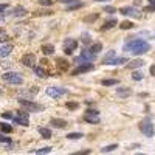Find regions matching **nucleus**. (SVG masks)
I'll return each mask as SVG.
<instances>
[{
  "label": "nucleus",
  "instance_id": "c85d7f7f",
  "mask_svg": "<svg viewBox=\"0 0 155 155\" xmlns=\"http://www.w3.org/2000/svg\"><path fill=\"white\" fill-rule=\"evenodd\" d=\"M101 84L106 85V87H110V85H116V84H118V81H116V79H102Z\"/></svg>",
  "mask_w": 155,
  "mask_h": 155
},
{
  "label": "nucleus",
  "instance_id": "58836bf2",
  "mask_svg": "<svg viewBox=\"0 0 155 155\" xmlns=\"http://www.w3.org/2000/svg\"><path fill=\"white\" fill-rule=\"evenodd\" d=\"M2 118L3 120H12V113L11 112H3L2 113Z\"/></svg>",
  "mask_w": 155,
  "mask_h": 155
},
{
  "label": "nucleus",
  "instance_id": "2eb2a0df",
  "mask_svg": "<svg viewBox=\"0 0 155 155\" xmlns=\"http://www.w3.org/2000/svg\"><path fill=\"white\" fill-rule=\"evenodd\" d=\"M144 61L143 59H135V61H130L127 64V68H130V70H134V68H140V67H143L144 65Z\"/></svg>",
  "mask_w": 155,
  "mask_h": 155
},
{
  "label": "nucleus",
  "instance_id": "f704fd0d",
  "mask_svg": "<svg viewBox=\"0 0 155 155\" xmlns=\"http://www.w3.org/2000/svg\"><path fill=\"white\" fill-rule=\"evenodd\" d=\"M98 17H99V14H92V16H87V17L84 19V22H95Z\"/></svg>",
  "mask_w": 155,
  "mask_h": 155
},
{
  "label": "nucleus",
  "instance_id": "1a4fd4ad",
  "mask_svg": "<svg viewBox=\"0 0 155 155\" xmlns=\"http://www.w3.org/2000/svg\"><path fill=\"white\" fill-rule=\"evenodd\" d=\"M25 67H34V62H36V56L33 53H27L22 56V61H20Z\"/></svg>",
  "mask_w": 155,
  "mask_h": 155
},
{
  "label": "nucleus",
  "instance_id": "4c0bfd02",
  "mask_svg": "<svg viewBox=\"0 0 155 155\" xmlns=\"http://www.w3.org/2000/svg\"><path fill=\"white\" fill-rule=\"evenodd\" d=\"M85 115H93V116H99V112H98L96 109H88V110L85 112Z\"/></svg>",
  "mask_w": 155,
  "mask_h": 155
},
{
  "label": "nucleus",
  "instance_id": "a878e982",
  "mask_svg": "<svg viewBox=\"0 0 155 155\" xmlns=\"http://www.w3.org/2000/svg\"><path fill=\"white\" fill-rule=\"evenodd\" d=\"M33 70H34V73H36L39 78H45V76H47V71H45L42 67H33Z\"/></svg>",
  "mask_w": 155,
  "mask_h": 155
},
{
  "label": "nucleus",
  "instance_id": "39448f33",
  "mask_svg": "<svg viewBox=\"0 0 155 155\" xmlns=\"http://www.w3.org/2000/svg\"><path fill=\"white\" fill-rule=\"evenodd\" d=\"M14 123L16 124H20V126H30V116H28V112L27 110H22L17 113V116L14 118Z\"/></svg>",
  "mask_w": 155,
  "mask_h": 155
},
{
  "label": "nucleus",
  "instance_id": "7c9ffc66",
  "mask_svg": "<svg viewBox=\"0 0 155 155\" xmlns=\"http://www.w3.org/2000/svg\"><path fill=\"white\" fill-rule=\"evenodd\" d=\"M132 79L134 81H141V79H143V73H141V71H134Z\"/></svg>",
  "mask_w": 155,
  "mask_h": 155
},
{
  "label": "nucleus",
  "instance_id": "8fccbe9b",
  "mask_svg": "<svg viewBox=\"0 0 155 155\" xmlns=\"http://www.w3.org/2000/svg\"><path fill=\"white\" fill-rule=\"evenodd\" d=\"M0 95H2V90H0Z\"/></svg>",
  "mask_w": 155,
  "mask_h": 155
},
{
  "label": "nucleus",
  "instance_id": "c756f323",
  "mask_svg": "<svg viewBox=\"0 0 155 155\" xmlns=\"http://www.w3.org/2000/svg\"><path fill=\"white\" fill-rule=\"evenodd\" d=\"M8 33L5 31V30H2V28H0V42H6L8 41Z\"/></svg>",
  "mask_w": 155,
  "mask_h": 155
},
{
  "label": "nucleus",
  "instance_id": "dca6fc26",
  "mask_svg": "<svg viewBox=\"0 0 155 155\" xmlns=\"http://www.w3.org/2000/svg\"><path fill=\"white\" fill-rule=\"evenodd\" d=\"M42 53L45 56H51L54 53V47L51 45V44H47V45H42Z\"/></svg>",
  "mask_w": 155,
  "mask_h": 155
},
{
  "label": "nucleus",
  "instance_id": "a19ab883",
  "mask_svg": "<svg viewBox=\"0 0 155 155\" xmlns=\"http://www.w3.org/2000/svg\"><path fill=\"white\" fill-rule=\"evenodd\" d=\"M58 62H59V67H61L62 70H65V68L68 67V64H65V61H62V59H58Z\"/></svg>",
  "mask_w": 155,
  "mask_h": 155
},
{
  "label": "nucleus",
  "instance_id": "a211bd4d",
  "mask_svg": "<svg viewBox=\"0 0 155 155\" xmlns=\"http://www.w3.org/2000/svg\"><path fill=\"white\" fill-rule=\"evenodd\" d=\"M115 25H118V22H116L115 19H110V20H107L104 25H102V27H101V30H102V31L110 30V28H113V27H115Z\"/></svg>",
  "mask_w": 155,
  "mask_h": 155
},
{
  "label": "nucleus",
  "instance_id": "09e8293b",
  "mask_svg": "<svg viewBox=\"0 0 155 155\" xmlns=\"http://www.w3.org/2000/svg\"><path fill=\"white\" fill-rule=\"evenodd\" d=\"M137 155H144V153H137Z\"/></svg>",
  "mask_w": 155,
  "mask_h": 155
},
{
  "label": "nucleus",
  "instance_id": "9d476101",
  "mask_svg": "<svg viewBox=\"0 0 155 155\" xmlns=\"http://www.w3.org/2000/svg\"><path fill=\"white\" fill-rule=\"evenodd\" d=\"M50 123H51V126L56 127V129H65L67 124H68L65 120H62V118H51Z\"/></svg>",
  "mask_w": 155,
  "mask_h": 155
},
{
  "label": "nucleus",
  "instance_id": "423d86ee",
  "mask_svg": "<svg viewBox=\"0 0 155 155\" xmlns=\"http://www.w3.org/2000/svg\"><path fill=\"white\" fill-rule=\"evenodd\" d=\"M120 12L123 16H129V17H135V19H140L141 14H140V11L134 6H123L120 8Z\"/></svg>",
  "mask_w": 155,
  "mask_h": 155
},
{
  "label": "nucleus",
  "instance_id": "ea45409f",
  "mask_svg": "<svg viewBox=\"0 0 155 155\" xmlns=\"http://www.w3.org/2000/svg\"><path fill=\"white\" fill-rule=\"evenodd\" d=\"M82 8V3H74V5H70L68 6V11H73V9H79Z\"/></svg>",
  "mask_w": 155,
  "mask_h": 155
},
{
  "label": "nucleus",
  "instance_id": "bb28decb",
  "mask_svg": "<svg viewBox=\"0 0 155 155\" xmlns=\"http://www.w3.org/2000/svg\"><path fill=\"white\" fill-rule=\"evenodd\" d=\"M90 50H92V51H93L95 54H98L99 51L102 50V44H101V42H96V44H93L92 47H90Z\"/></svg>",
  "mask_w": 155,
  "mask_h": 155
},
{
  "label": "nucleus",
  "instance_id": "5701e85b",
  "mask_svg": "<svg viewBox=\"0 0 155 155\" xmlns=\"http://www.w3.org/2000/svg\"><path fill=\"white\" fill-rule=\"evenodd\" d=\"M0 130H2L3 134H11L12 132V127L6 123H0Z\"/></svg>",
  "mask_w": 155,
  "mask_h": 155
},
{
  "label": "nucleus",
  "instance_id": "c03bdc74",
  "mask_svg": "<svg viewBox=\"0 0 155 155\" xmlns=\"http://www.w3.org/2000/svg\"><path fill=\"white\" fill-rule=\"evenodd\" d=\"M59 2H62V3H73V2H76V0H59Z\"/></svg>",
  "mask_w": 155,
  "mask_h": 155
},
{
  "label": "nucleus",
  "instance_id": "f257e3e1",
  "mask_svg": "<svg viewBox=\"0 0 155 155\" xmlns=\"http://www.w3.org/2000/svg\"><path fill=\"white\" fill-rule=\"evenodd\" d=\"M17 101H19V104L22 106V109L27 110V112H44L45 110V106L37 104V102H34V101L25 99V98H19Z\"/></svg>",
  "mask_w": 155,
  "mask_h": 155
},
{
  "label": "nucleus",
  "instance_id": "473e14b6",
  "mask_svg": "<svg viewBox=\"0 0 155 155\" xmlns=\"http://www.w3.org/2000/svg\"><path fill=\"white\" fill-rule=\"evenodd\" d=\"M90 153H92V150H90V149H84V150H79V152H73L70 155H90Z\"/></svg>",
  "mask_w": 155,
  "mask_h": 155
},
{
  "label": "nucleus",
  "instance_id": "412c9836",
  "mask_svg": "<svg viewBox=\"0 0 155 155\" xmlns=\"http://www.w3.org/2000/svg\"><path fill=\"white\" fill-rule=\"evenodd\" d=\"M126 62H129L126 58H115L109 65H123V64H126Z\"/></svg>",
  "mask_w": 155,
  "mask_h": 155
},
{
  "label": "nucleus",
  "instance_id": "2f4dec72",
  "mask_svg": "<svg viewBox=\"0 0 155 155\" xmlns=\"http://www.w3.org/2000/svg\"><path fill=\"white\" fill-rule=\"evenodd\" d=\"M65 107H67L68 110H76L78 107H79V104H78V102H67Z\"/></svg>",
  "mask_w": 155,
  "mask_h": 155
},
{
  "label": "nucleus",
  "instance_id": "f8f14e48",
  "mask_svg": "<svg viewBox=\"0 0 155 155\" xmlns=\"http://www.w3.org/2000/svg\"><path fill=\"white\" fill-rule=\"evenodd\" d=\"M81 56H82L87 62H93L95 58H96V54L93 53L92 50H82V51H81Z\"/></svg>",
  "mask_w": 155,
  "mask_h": 155
},
{
  "label": "nucleus",
  "instance_id": "e433bc0d",
  "mask_svg": "<svg viewBox=\"0 0 155 155\" xmlns=\"http://www.w3.org/2000/svg\"><path fill=\"white\" fill-rule=\"evenodd\" d=\"M118 9H116L115 6H104V12H109V14H113V12H116Z\"/></svg>",
  "mask_w": 155,
  "mask_h": 155
},
{
  "label": "nucleus",
  "instance_id": "6e6552de",
  "mask_svg": "<svg viewBox=\"0 0 155 155\" xmlns=\"http://www.w3.org/2000/svg\"><path fill=\"white\" fill-rule=\"evenodd\" d=\"M95 67H93V64L92 62H87V64H82V65H79L78 68L73 70V76H78V74H81V73H87V71H92Z\"/></svg>",
  "mask_w": 155,
  "mask_h": 155
},
{
  "label": "nucleus",
  "instance_id": "c9c22d12",
  "mask_svg": "<svg viewBox=\"0 0 155 155\" xmlns=\"http://www.w3.org/2000/svg\"><path fill=\"white\" fill-rule=\"evenodd\" d=\"M74 62L78 64V65H82V64H87V61H85L82 56H78V58H74Z\"/></svg>",
  "mask_w": 155,
  "mask_h": 155
},
{
  "label": "nucleus",
  "instance_id": "ddd939ff",
  "mask_svg": "<svg viewBox=\"0 0 155 155\" xmlns=\"http://www.w3.org/2000/svg\"><path fill=\"white\" fill-rule=\"evenodd\" d=\"M11 51H12V45L11 44H5L0 47V58H6L11 54Z\"/></svg>",
  "mask_w": 155,
  "mask_h": 155
},
{
  "label": "nucleus",
  "instance_id": "9b49d317",
  "mask_svg": "<svg viewBox=\"0 0 155 155\" xmlns=\"http://www.w3.org/2000/svg\"><path fill=\"white\" fill-rule=\"evenodd\" d=\"M116 95L124 99V98H127V96L132 95V88H130V87H118V88H116Z\"/></svg>",
  "mask_w": 155,
  "mask_h": 155
},
{
  "label": "nucleus",
  "instance_id": "37998d69",
  "mask_svg": "<svg viewBox=\"0 0 155 155\" xmlns=\"http://www.w3.org/2000/svg\"><path fill=\"white\" fill-rule=\"evenodd\" d=\"M6 9H8V3H0V12L6 11Z\"/></svg>",
  "mask_w": 155,
  "mask_h": 155
},
{
  "label": "nucleus",
  "instance_id": "49530a36",
  "mask_svg": "<svg viewBox=\"0 0 155 155\" xmlns=\"http://www.w3.org/2000/svg\"><path fill=\"white\" fill-rule=\"evenodd\" d=\"M149 3H150V6H153V8H155V0H149Z\"/></svg>",
  "mask_w": 155,
  "mask_h": 155
},
{
  "label": "nucleus",
  "instance_id": "f03ea898",
  "mask_svg": "<svg viewBox=\"0 0 155 155\" xmlns=\"http://www.w3.org/2000/svg\"><path fill=\"white\" fill-rule=\"evenodd\" d=\"M2 79L8 84H12V85H20L23 84V78L20 76V73L17 71H6L2 74Z\"/></svg>",
  "mask_w": 155,
  "mask_h": 155
},
{
  "label": "nucleus",
  "instance_id": "a18cd8bd",
  "mask_svg": "<svg viewBox=\"0 0 155 155\" xmlns=\"http://www.w3.org/2000/svg\"><path fill=\"white\" fill-rule=\"evenodd\" d=\"M150 74H153V76H155V65H152V67H150Z\"/></svg>",
  "mask_w": 155,
  "mask_h": 155
},
{
  "label": "nucleus",
  "instance_id": "7ed1b4c3",
  "mask_svg": "<svg viewBox=\"0 0 155 155\" xmlns=\"http://www.w3.org/2000/svg\"><path fill=\"white\" fill-rule=\"evenodd\" d=\"M140 130L143 132V135H144V137H147V138L153 137L155 129H153V124H152L150 118H144L143 121L140 123Z\"/></svg>",
  "mask_w": 155,
  "mask_h": 155
},
{
  "label": "nucleus",
  "instance_id": "aec40b11",
  "mask_svg": "<svg viewBox=\"0 0 155 155\" xmlns=\"http://www.w3.org/2000/svg\"><path fill=\"white\" fill-rule=\"evenodd\" d=\"M39 134H41L42 138H45V140L51 138V130H50V129H47V127H41V129H39Z\"/></svg>",
  "mask_w": 155,
  "mask_h": 155
},
{
  "label": "nucleus",
  "instance_id": "6ab92c4d",
  "mask_svg": "<svg viewBox=\"0 0 155 155\" xmlns=\"http://www.w3.org/2000/svg\"><path fill=\"white\" fill-rule=\"evenodd\" d=\"M135 27L134 25V22H130V20H123L121 23H120V28L121 30H132Z\"/></svg>",
  "mask_w": 155,
  "mask_h": 155
},
{
  "label": "nucleus",
  "instance_id": "79ce46f5",
  "mask_svg": "<svg viewBox=\"0 0 155 155\" xmlns=\"http://www.w3.org/2000/svg\"><path fill=\"white\" fill-rule=\"evenodd\" d=\"M39 3H41L42 6L45 5V6H51L53 5V2H51V0H39Z\"/></svg>",
  "mask_w": 155,
  "mask_h": 155
},
{
  "label": "nucleus",
  "instance_id": "20e7f679",
  "mask_svg": "<svg viewBox=\"0 0 155 155\" xmlns=\"http://www.w3.org/2000/svg\"><path fill=\"white\" fill-rule=\"evenodd\" d=\"M67 93H68V90L64 87H48L47 88V95L51 98H59V96H64Z\"/></svg>",
  "mask_w": 155,
  "mask_h": 155
},
{
  "label": "nucleus",
  "instance_id": "72a5a7b5",
  "mask_svg": "<svg viewBox=\"0 0 155 155\" xmlns=\"http://www.w3.org/2000/svg\"><path fill=\"white\" fill-rule=\"evenodd\" d=\"M0 143H6V144H11V138H9V137H5L3 134H0Z\"/></svg>",
  "mask_w": 155,
  "mask_h": 155
},
{
  "label": "nucleus",
  "instance_id": "f3484780",
  "mask_svg": "<svg viewBox=\"0 0 155 155\" xmlns=\"http://www.w3.org/2000/svg\"><path fill=\"white\" fill-rule=\"evenodd\" d=\"M84 121L88 124H98L99 123V116H93V115H85L84 116Z\"/></svg>",
  "mask_w": 155,
  "mask_h": 155
},
{
  "label": "nucleus",
  "instance_id": "cd10ccee",
  "mask_svg": "<svg viewBox=\"0 0 155 155\" xmlns=\"http://www.w3.org/2000/svg\"><path fill=\"white\" fill-rule=\"evenodd\" d=\"M50 152H51V147L47 146V147H42V149H37L34 153H36V155H47V153H50Z\"/></svg>",
  "mask_w": 155,
  "mask_h": 155
},
{
  "label": "nucleus",
  "instance_id": "de8ad7c7",
  "mask_svg": "<svg viewBox=\"0 0 155 155\" xmlns=\"http://www.w3.org/2000/svg\"><path fill=\"white\" fill-rule=\"evenodd\" d=\"M96 2H106V0H96Z\"/></svg>",
  "mask_w": 155,
  "mask_h": 155
},
{
  "label": "nucleus",
  "instance_id": "b1692460",
  "mask_svg": "<svg viewBox=\"0 0 155 155\" xmlns=\"http://www.w3.org/2000/svg\"><path fill=\"white\" fill-rule=\"evenodd\" d=\"M14 16H16V17H23V16H27V9L22 8V6L16 8V9H14Z\"/></svg>",
  "mask_w": 155,
  "mask_h": 155
},
{
  "label": "nucleus",
  "instance_id": "0eeeda50",
  "mask_svg": "<svg viewBox=\"0 0 155 155\" xmlns=\"http://www.w3.org/2000/svg\"><path fill=\"white\" fill-rule=\"evenodd\" d=\"M76 48H78V42L74 39H67V41L64 42V53L65 54H71Z\"/></svg>",
  "mask_w": 155,
  "mask_h": 155
},
{
  "label": "nucleus",
  "instance_id": "4be33fe9",
  "mask_svg": "<svg viewBox=\"0 0 155 155\" xmlns=\"http://www.w3.org/2000/svg\"><path fill=\"white\" fill-rule=\"evenodd\" d=\"M84 137V134L82 132H70L68 135H67V138L68 140H81Z\"/></svg>",
  "mask_w": 155,
  "mask_h": 155
},
{
  "label": "nucleus",
  "instance_id": "393cba45",
  "mask_svg": "<svg viewBox=\"0 0 155 155\" xmlns=\"http://www.w3.org/2000/svg\"><path fill=\"white\" fill-rule=\"evenodd\" d=\"M115 149H118V144H109V146H104L101 149L102 153H109V152H113Z\"/></svg>",
  "mask_w": 155,
  "mask_h": 155
},
{
  "label": "nucleus",
  "instance_id": "4468645a",
  "mask_svg": "<svg viewBox=\"0 0 155 155\" xmlns=\"http://www.w3.org/2000/svg\"><path fill=\"white\" fill-rule=\"evenodd\" d=\"M115 56H116L115 50H109L107 53H106V56H104V59H102V64H104V65H109V64L115 59Z\"/></svg>",
  "mask_w": 155,
  "mask_h": 155
}]
</instances>
